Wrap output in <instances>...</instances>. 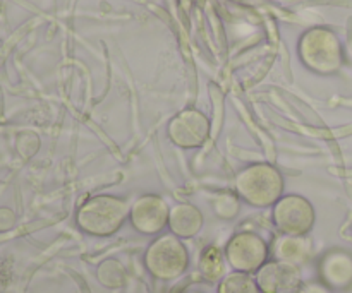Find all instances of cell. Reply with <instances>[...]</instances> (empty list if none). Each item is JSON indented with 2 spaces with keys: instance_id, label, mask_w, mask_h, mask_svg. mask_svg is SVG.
Listing matches in <instances>:
<instances>
[{
  "instance_id": "6da1fadb",
  "label": "cell",
  "mask_w": 352,
  "mask_h": 293,
  "mask_svg": "<svg viewBox=\"0 0 352 293\" xmlns=\"http://www.w3.org/2000/svg\"><path fill=\"white\" fill-rule=\"evenodd\" d=\"M131 202L112 194H98L82 202L76 211V225L91 237H110L129 220Z\"/></svg>"
},
{
  "instance_id": "7a4b0ae2",
  "label": "cell",
  "mask_w": 352,
  "mask_h": 293,
  "mask_svg": "<svg viewBox=\"0 0 352 293\" xmlns=\"http://www.w3.org/2000/svg\"><path fill=\"white\" fill-rule=\"evenodd\" d=\"M234 189L237 198L253 208H274L284 196V175L275 165L253 163L237 174Z\"/></svg>"
},
{
  "instance_id": "3957f363",
  "label": "cell",
  "mask_w": 352,
  "mask_h": 293,
  "mask_svg": "<svg viewBox=\"0 0 352 293\" xmlns=\"http://www.w3.org/2000/svg\"><path fill=\"white\" fill-rule=\"evenodd\" d=\"M144 268L160 281H174L189 268V250L174 233H160L148 246L143 256Z\"/></svg>"
},
{
  "instance_id": "277c9868",
  "label": "cell",
  "mask_w": 352,
  "mask_h": 293,
  "mask_svg": "<svg viewBox=\"0 0 352 293\" xmlns=\"http://www.w3.org/2000/svg\"><path fill=\"white\" fill-rule=\"evenodd\" d=\"M272 222L282 235L305 237L315 228V206L305 196L284 194L272 208Z\"/></svg>"
},
{
  "instance_id": "5b68a950",
  "label": "cell",
  "mask_w": 352,
  "mask_h": 293,
  "mask_svg": "<svg viewBox=\"0 0 352 293\" xmlns=\"http://www.w3.org/2000/svg\"><path fill=\"white\" fill-rule=\"evenodd\" d=\"M227 264L232 271L254 274L270 257V246L254 232L234 233L223 249Z\"/></svg>"
},
{
  "instance_id": "8992f818",
  "label": "cell",
  "mask_w": 352,
  "mask_h": 293,
  "mask_svg": "<svg viewBox=\"0 0 352 293\" xmlns=\"http://www.w3.org/2000/svg\"><path fill=\"white\" fill-rule=\"evenodd\" d=\"M302 54L309 67L320 74H333L342 67V45L339 38L329 30L309 31L305 38Z\"/></svg>"
},
{
  "instance_id": "52a82bcc",
  "label": "cell",
  "mask_w": 352,
  "mask_h": 293,
  "mask_svg": "<svg viewBox=\"0 0 352 293\" xmlns=\"http://www.w3.org/2000/svg\"><path fill=\"white\" fill-rule=\"evenodd\" d=\"M170 206L157 194H143L131 202L129 222L141 235H160L168 226Z\"/></svg>"
},
{
  "instance_id": "ba28073f",
  "label": "cell",
  "mask_w": 352,
  "mask_h": 293,
  "mask_svg": "<svg viewBox=\"0 0 352 293\" xmlns=\"http://www.w3.org/2000/svg\"><path fill=\"white\" fill-rule=\"evenodd\" d=\"M167 137L182 150L201 148L210 137L208 119L198 110H184L168 122Z\"/></svg>"
},
{
  "instance_id": "9c48e42d",
  "label": "cell",
  "mask_w": 352,
  "mask_h": 293,
  "mask_svg": "<svg viewBox=\"0 0 352 293\" xmlns=\"http://www.w3.org/2000/svg\"><path fill=\"white\" fill-rule=\"evenodd\" d=\"M261 293H299L302 287L301 268L282 261H268L254 273Z\"/></svg>"
},
{
  "instance_id": "30bf717a",
  "label": "cell",
  "mask_w": 352,
  "mask_h": 293,
  "mask_svg": "<svg viewBox=\"0 0 352 293\" xmlns=\"http://www.w3.org/2000/svg\"><path fill=\"white\" fill-rule=\"evenodd\" d=\"M320 281L330 290H349L352 287V253L346 249H332L322 256L318 263Z\"/></svg>"
},
{
  "instance_id": "8fae6325",
  "label": "cell",
  "mask_w": 352,
  "mask_h": 293,
  "mask_svg": "<svg viewBox=\"0 0 352 293\" xmlns=\"http://www.w3.org/2000/svg\"><path fill=\"white\" fill-rule=\"evenodd\" d=\"M270 254L275 261L294 264V266H305L313 257V244L305 237H292L278 233L270 246Z\"/></svg>"
},
{
  "instance_id": "7c38bea8",
  "label": "cell",
  "mask_w": 352,
  "mask_h": 293,
  "mask_svg": "<svg viewBox=\"0 0 352 293\" xmlns=\"http://www.w3.org/2000/svg\"><path fill=\"white\" fill-rule=\"evenodd\" d=\"M203 225H205V216H203L201 209L196 206L189 204V202H181V204L170 208L167 228L181 240L195 239L203 230Z\"/></svg>"
},
{
  "instance_id": "4fadbf2b",
  "label": "cell",
  "mask_w": 352,
  "mask_h": 293,
  "mask_svg": "<svg viewBox=\"0 0 352 293\" xmlns=\"http://www.w3.org/2000/svg\"><path fill=\"white\" fill-rule=\"evenodd\" d=\"M227 266L229 264L223 256V250H220L215 246H208L206 249H203L198 263V270L203 280L208 281V283H219L227 274Z\"/></svg>"
},
{
  "instance_id": "5bb4252c",
  "label": "cell",
  "mask_w": 352,
  "mask_h": 293,
  "mask_svg": "<svg viewBox=\"0 0 352 293\" xmlns=\"http://www.w3.org/2000/svg\"><path fill=\"white\" fill-rule=\"evenodd\" d=\"M96 280L102 287L109 288V290H119L126 285L127 281V273L126 268L122 266V263L117 259H105L96 266L95 273Z\"/></svg>"
},
{
  "instance_id": "9a60e30c",
  "label": "cell",
  "mask_w": 352,
  "mask_h": 293,
  "mask_svg": "<svg viewBox=\"0 0 352 293\" xmlns=\"http://www.w3.org/2000/svg\"><path fill=\"white\" fill-rule=\"evenodd\" d=\"M217 293H261L254 274L230 271L217 283Z\"/></svg>"
},
{
  "instance_id": "2e32d148",
  "label": "cell",
  "mask_w": 352,
  "mask_h": 293,
  "mask_svg": "<svg viewBox=\"0 0 352 293\" xmlns=\"http://www.w3.org/2000/svg\"><path fill=\"white\" fill-rule=\"evenodd\" d=\"M213 209H215L217 216L223 220H230L239 213V198L237 194H223L217 198L213 202Z\"/></svg>"
},
{
  "instance_id": "e0dca14e",
  "label": "cell",
  "mask_w": 352,
  "mask_h": 293,
  "mask_svg": "<svg viewBox=\"0 0 352 293\" xmlns=\"http://www.w3.org/2000/svg\"><path fill=\"white\" fill-rule=\"evenodd\" d=\"M299 293H333V290H330L322 281H308V283H302Z\"/></svg>"
},
{
  "instance_id": "ac0fdd59",
  "label": "cell",
  "mask_w": 352,
  "mask_h": 293,
  "mask_svg": "<svg viewBox=\"0 0 352 293\" xmlns=\"http://www.w3.org/2000/svg\"><path fill=\"white\" fill-rule=\"evenodd\" d=\"M184 293H205V292H201V290H188V292H184Z\"/></svg>"
}]
</instances>
